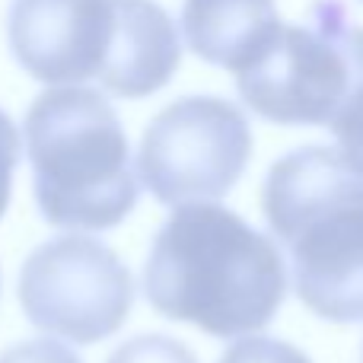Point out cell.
<instances>
[{
    "mask_svg": "<svg viewBox=\"0 0 363 363\" xmlns=\"http://www.w3.org/2000/svg\"><path fill=\"white\" fill-rule=\"evenodd\" d=\"M287 268L264 233L211 201L179 204L160 226L144 268V296L172 322L213 338H242L277 315Z\"/></svg>",
    "mask_w": 363,
    "mask_h": 363,
    "instance_id": "cell-1",
    "label": "cell"
},
{
    "mask_svg": "<svg viewBox=\"0 0 363 363\" xmlns=\"http://www.w3.org/2000/svg\"><path fill=\"white\" fill-rule=\"evenodd\" d=\"M26 153L42 217L64 230H112L138 204L128 138L96 89L57 86L26 115Z\"/></svg>",
    "mask_w": 363,
    "mask_h": 363,
    "instance_id": "cell-2",
    "label": "cell"
},
{
    "mask_svg": "<svg viewBox=\"0 0 363 363\" xmlns=\"http://www.w3.org/2000/svg\"><path fill=\"white\" fill-rule=\"evenodd\" d=\"M252 157L245 115L217 96H188L147 125L138 176L160 204L220 201Z\"/></svg>",
    "mask_w": 363,
    "mask_h": 363,
    "instance_id": "cell-3",
    "label": "cell"
},
{
    "mask_svg": "<svg viewBox=\"0 0 363 363\" xmlns=\"http://www.w3.org/2000/svg\"><path fill=\"white\" fill-rule=\"evenodd\" d=\"M134 303L128 264L89 236L42 242L19 271L26 319L74 345H99L125 325Z\"/></svg>",
    "mask_w": 363,
    "mask_h": 363,
    "instance_id": "cell-4",
    "label": "cell"
},
{
    "mask_svg": "<svg viewBox=\"0 0 363 363\" xmlns=\"http://www.w3.org/2000/svg\"><path fill=\"white\" fill-rule=\"evenodd\" d=\"M347 83V16L335 0L315 6V19L281 26L268 48L236 74L242 102L274 125H328Z\"/></svg>",
    "mask_w": 363,
    "mask_h": 363,
    "instance_id": "cell-5",
    "label": "cell"
},
{
    "mask_svg": "<svg viewBox=\"0 0 363 363\" xmlns=\"http://www.w3.org/2000/svg\"><path fill=\"white\" fill-rule=\"evenodd\" d=\"M115 32V0H13L6 38L16 64L51 86L96 80Z\"/></svg>",
    "mask_w": 363,
    "mask_h": 363,
    "instance_id": "cell-6",
    "label": "cell"
},
{
    "mask_svg": "<svg viewBox=\"0 0 363 363\" xmlns=\"http://www.w3.org/2000/svg\"><path fill=\"white\" fill-rule=\"evenodd\" d=\"M296 296L328 322H363V204L315 220L287 242Z\"/></svg>",
    "mask_w": 363,
    "mask_h": 363,
    "instance_id": "cell-7",
    "label": "cell"
},
{
    "mask_svg": "<svg viewBox=\"0 0 363 363\" xmlns=\"http://www.w3.org/2000/svg\"><path fill=\"white\" fill-rule=\"evenodd\" d=\"M363 204V176L332 147H300L281 157L262 185V211L284 245L315 220Z\"/></svg>",
    "mask_w": 363,
    "mask_h": 363,
    "instance_id": "cell-8",
    "label": "cell"
},
{
    "mask_svg": "<svg viewBox=\"0 0 363 363\" xmlns=\"http://www.w3.org/2000/svg\"><path fill=\"white\" fill-rule=\"evenodd\" d=\"M182 57L179 32L153 0H115V32L96 80L121 99H140L172 80Z\"/></svg>",
    "mask_w": 363,
    "mask_h": 363,
    "instance_id": "cell-9",
    "label": "cell"
},
{
    "mask_svg": "<svg viewBox=\"0 0 363 363\" xmlns=\"http://www.w3.org/2000/svg\"><path fill=\"white\" fill-rule=\"evenodd\" d=\"M274 0H185L182 32L201 61L239 74L281 29Z\"/></svg>",
    "mask_w": 363,
    "mask_h": 363,
    "instance_id": "cell-10",
    "label": "cell"
},
{
    "mask_svg": "<svg viewBox=\"0 0 363 363\" xmlns=\"http://www.w3.org/2000/svg\"><path fill=\"white\" fill-rule=\"evenodd\" d=\"M347 55H351V83L328 118L335 140H338V153L363 176V29L347 26Z\"/></svg>",
    "mask_w": 363,
    "mask_h": 363,
    "instance_id": "cell-11",
    "label": "cell"
},
{
    "mask_svg": "<svg viewBox=\"0 0 363 363\" xmlns=\"http://www.w3.org/2000/svg\"><path fill=\"white\" fill-rule=\"evenodd\" d=\"M106 363H198V357L176 338L138 335V338L125 341Z\"/></svg>",
    "mask_w": 363,
    "mask_h": 363,
    "instance_id": "cell-12",
    "label": "cell"
},
{
    "mask_svg": "<svg viewBox=\"0 0 363 363\" xmlns=\"http://www.w3.org/2000/svg\"><path fill=\"white\" fill-rule=\"evenodd\" d=\"M220 363H313L300 347L281 338H242L220 357Z\"/></svg>",
    "mask_w": 363,
    "mask_h": 363,
    "instance_id": "cell-13",
    "label": "cell"
},
{
    "mask_svg": "<svg viewBox=\"0 0 363 363\" xmlns=\"http://www.w3.org/2000/svg\"><path fill=\"white\" fill-rule=\"evenodd\" d=\"M16 163H19V131L10 121V115L0 108V217H4L6 207H10Z\"/></svg>",
    "mask_w": 363,
    "mask_h": 363,
    "instance_id": "cell-14",
    "label": "cell"
},
{
    "mask_svg": "<svg viewBox=\"0 0 363 363\" xmlns=\"http://www.w3.org/2000/svg\"><path fill=\"white\" fill-rule=\"evenodd\" d=\"M0 363H83L70 347L57 345V341L38 338V341H23L13 345L10 351L0 354Z\"/></svg>",
    "mask_w": 363,
    "mask_h": 363,
    "instance_id": "cell-15",
    "label": "cell"
}]
</instances>
